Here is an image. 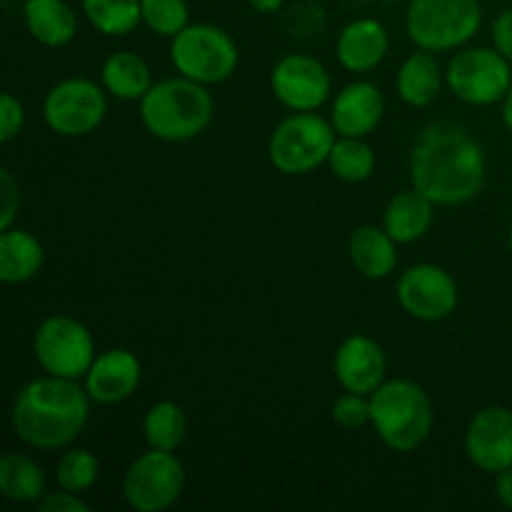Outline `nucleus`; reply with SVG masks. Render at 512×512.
I'll return each mask as SVG.
<instances>
[{
    "label": "nucleus",
    "mask_w": 512,
    "mask_h": 512,
    "mask_svg": "<svg viewBox=\"0 0 512 512\" xmlns=\"http://www.w3.org/2000/svg\"><path fill=\"white\" fill-rule=\"evenodd\" d=\"M488 175L485 150L455 123H430L410 150V183L440 208L465 205L480 195Z\"/></svg>",
    "instance_id": "obj_1"
},
{
    "label": "nucleus",
    "mask_w": 512,
    "mask_h": 512,
    "mask_svg": "<svg viewBox=\"0 0 512 512\" xmlns=\"http://www.w3.org/2000/svg\"><path fill=\"white\" fill-rule=\"evenodd\" d=\"M90 403L88 390L78 380L43 375L18 390L10 408V425L28 448L63 450L88 425Z\"/></svg>",
    "instance_id": "obj_2"
},
{
    "label": "nucleus",
    "mask_w": 512,
    "mask_h": 512,
    "mask_svg": "<svg viewBox=\"0 0 512 512\" xmlns=\"http://www.w3.org/2000/svg\"><path fill=\"white\" fill-rule=\"evenodd\" d=\"M215 103L208 85L183 78H165L140 100V120L153 138L165 143H188L205 133Z\"/></svg>",
    "instance_id": "obj_3"
},
{
    "label": "nucleus",
    "mask_w": 512,
    "mask_h": 512,
    "mask_svg": "<svg viewBox=\"0 0 512 512\" xmlns=\"http://www.w3.org/2000/svg\"><path fill=\"white\" fill-rule=\"evenodd\" d=\"M370 408L375 435L393 453H415L433 433L435 413L430 395L413 380H385L370 395Z\"/></svg>",
    "instance_id": "obj_4"
},
{
    "label": "nucleus",
    "mask_w": 512,
    "mask_h": 512,
    "mask_svg": "<svg viewBox=\"0 0 512 512\" xmlns=\"http://www.w3.org/2000/svg\"><path fill=\"white\" fill-rule=\"evenodd\" d=\"M483 25L480 0H408L405 30L415 48L430 53L460 50Z\"/></svg>",
    "instance_id": "obj_5"
},
{
    "label": "nucleus",
    "mask_w": 512,
    "mask_h": 512,
    "mask_svg": "<svg viewBox=\"0 0 512 512\" xmlns=\"http://www.w3.org/2000/svg\"><path fill=\"white\" fill-rule=\"evenodd\" d=\"M170 60L178 75L203 85H218L238 68V45L233 35L213 23H190L170 38Z\"/></svg>",
    "instance_id": "obj_6"
},
{
    "label": "nucleus",
    "mask_w": 512,
    "mask_h": 512,
    "mask_svg": "<svg viewBox=\"0 0 512 512\" xmlns=\"http://www.w3.org/2000/svg\"><path fill=\"white\" fill-rule=\"evenodd\" d=\"M338 133L333 123L318 113H293L273 130L268 140V158L283 175H308L333 150Z\"/></svg>",
    "instance_id": "obj_7"
},
{
    "label": "nucleus",
    "mask_w": 512,
    "mask_h": 512,
    "mask_svg": "<svg viewBox=\"0 0 512 512\" xmlns=\"http://www.w3.org/2000/svg\"><path fill=\"white\" fill-rule=\"evenodd\" d=\"M33 355L45 375L83 380L95 360L93 333L73 315H48L35 328Z\"/></svg>",
    "instance_id": "obj_8"
},
{
    "label": "nucleus",
    "mask_w": 512,
    "mask_h": 512,
    "mask_svg": "<svg viewBox=\"0 0 512 512\" xmlns=\"http://www.w3.org/2000/svg\"><path fill=\"white\" fill-rule=\"evenodd\" d=\"M185 490V465L170 450L138 455L123 475V498L135 512H165Z\"/></svg>",
    "instance_id": "obj_9"
},
{
    "label": "nucleus",
    "mask_w": 512,
    "mask_h": 512,
    "mask_svg": "<svg viewBox=\"0 0 512 512\" xmlns=\"http://www.w3.org/2000/svg\"><path fill=\"white\" fill-rule=\"evenodd\" d=\"M510 65L498 48H463L445 68V85L468 105L503 103L512 85Z\"/></svg>",
    "instance_id": "obj_10"
},
{
    "label": "nucleus",
    "mask_w": 512,
    "mask_h": 512,
    "mask_svg": "<svg viewBox=\"0 0 512 512\" xmlns=\"http://www.w3.org/2000/svg\"><path fill=\"white\" fill-rule=\"evenodd\" d=\"M108 115V90L88 78H65L45 93L43 118L60 138L95 133Z\"/></svg>",
    "instance_id": "obj_11"
},
{
    "label": "nucleus",
    "mask_w": 512,
    "mask_h": 512,
    "mask_svg": "<svg viewBox=\"0 0 512 512\" xmlns=\"http://www.w3.org/2000/svg\"><path fill=\"white\" fill-rule=\"evenodd\" d=\"M398 303L410 318L438 323L450 318L460 303L458 283L445 268L435 263L410 265L398 278Z\"/></svg>",
    "instance_id": "obj_12"
},
{
    "label": "nucleus",
    "mask_w": 512,
    "mask_h": 512,
    "mask_svg": "<svg viewBox=\"0 0 512 512\" xmlns=\"http://www.w3.org/2000/svg\"><path fill=\"white\" fill-rule=\"evenodd\" d=\"M270 90L283 108L293 113H315L328 103L333 80L328 68L313 55H283L270 70Z\"/></svg>",
    "instance_id": "obj_13"
},
{
    "label": "nucleus",
    "mask_w": 512,
    "mask_h": 512,
    "mask_svg": "<svg viewBox=\"0 0 512 512\" xmlns=\"http://www.w3.org/2000/svg\"><path fill=\"white\" fill-rule=\"evenodd\" d=\"M465 453L480 473L498 475L512 468V410L505 405L478 410L465 430Z\"/></svg>",
    "instance_id": "obj_14"
},
{
    "label": "nucleus",
    "mask_w": 512,
    "mask_h": 512,
    "mask_svg": "<svg viewBox=\"0 0 512 512\" xmlns=\"http://www.w3.org/2000/svg\"><path fill=\"white\" fill-rule=\"evenodd\" d=\"M143 383V363L128 348H110L95 355L83 385L98 405H120L133 398Z\"/></svg>",
    "instance_id": "obj_15"
},
{
    "label": "nucleus",
    "mask_w": 512,
    "mask_h": 512,
    "mask_svg": "<svg viewBox=\"0 0 512 512\" xmlns=\"http://www.w3.org/2000/svg\"><path fill=\"white\" fill-rule=\"evenodd\" d=\"M333 373L340 388L348 393L373 395L388 375L383 345L370 335H350L335 350Z\"/></svg>",
    "instance_id": "obj_16"
},
{
    "label": "nucleus",
    "mask_w": 512,
    "mask_h": 512,
    "mask_svg": "<svg viewBox=\"0 0 512 512\" xmlns=\"http://www.w3.org/2000/svg\"><path fill=\"white\" fill-rule=\"evenodd\" d=\"M385 113V98L378 85L368 80L350 83L335 95L330 108V123L335 133L348 138H365L380 125Z\"/></svg>",
    "instance_id": "obj_17"
},
{
    "label": "nucleus",
    "mask_w": 512,
    "mask_h": 512,
    "mask_svg": "<svg viewBox=\"0 0 512 512\" xmlns=\"http://www.w3.org/2000/svg\"><path fill=\"white\" fill-rule=\"evenodd\" d=\"M390 50V35L380 20L358 18L350 20L338 35V63L348 73H370L385 60Z\"/></svg>",
    "instance_id": "obj_18"
},
{
    "label": "nucleus",
    "mask_w": 512,
    "mask_h": 512,
    "mask_svg": "<svg viewBox=\"0 0 512 512\" xmlns=\"http://www.w3.org/2000/svg\"><path fill=\"white\" fill-rule=\"evenodd\" d=\"M435 208L438 205L425 198L420 190H400L385 205L383 228L388 230L390 238L398 245H410L423 238V235H428V230L433 228Z\"/></svg>",
    "instance_id": "obj_19"
},
{
    "label": "nucleus",
    "mask_w": 512,
    "mask_h": 512,
    "mask_svg": "<svg viewBox=\"0 0 512 512\" xmlns=\"http://www.w3.org/2000/svg\"><path fill=\"white\" fill-rule=\"evenodd\" d=\"M23 20L30 38L45 48H63L78 35V15L68 0H25Z\"/></svg>",
    "instance_id": "obj_20"
},
{
    "label": "nucleus",
    "mask_w": 512,
    "mask_h": 512,
    "mask_svg": "<svg viewBox=\"0 0 512 512\" xmlns=\"http://www.w3.org/2000/svg\"><path fill=\"white\" fill-rule=\"evenodd\" d=\"M353 268L368 280H383L398 268V243L383 225H360L348 243Z\"/></svg>",
    "instance_id": "obj_21"
},
{
    "label": "nucleus",
    "mask_w": 512,
    "mask_h": 512,
    "mask_svg": "<svg viewBox=\"0 0 512 512\" xmlns=\"http://www.w3.org/2000/svg\"><path fill=\"white\" fill-rule=\"evenodd\" d=\"M445 85V70L430 50H420L403 60L395 78V90L400 100L410 108H428L440 98Z\"/></svg>",
    "instance_id": "obj_22"
},
{
    "label": "nucleus",
    "mask_w": 512,
    "mask_h": 512,
    "mask_svg": "<svg viewBox=\"0 0 512 512\" xmlns=\"http://www.w3.org/2000/svg\"><path fill=\"white\" fill-rule=\"evenodd\" d=\"M45 248L23 228L0 230V280L5 285L30 283L43 270Z\"/></svg>",
    "instance_id": "obj_23"
},
{
    "label": "nucleus",
    "mask_w": 512,
    "mask_h": 512,
    "mask_svg": "<svg viewBox=\"0 0 512 512\" xmlns=\"http://www.w3.org/2000/svg\"><path fill=\"white\" fill-rule=\"evenodd\" d=\"M100 83L108 95L118 100H143L145 93L153 88V73L150 65L133 50H120L105 58L100 68Z\"/></svg>",
    "instance_id": "obj_24"
},
{
    "label": "nucleus",
    "mask_w": 512,
    "mask_h": 512,
    "mask_svg": "<svg viewBox=\"0 0 512 512\" xmlns=\"http://www.w3.org/2000/svg\"><path fill=\"white\" fill-rule=\"evenodd\" d=\"M0 495L10 503H40L45 495V473L30 455L5 453L0 458Z\"/></svg>",
    "instance_id": "obj_25"
},
{
    "label": "nucleus",
    "mask_w": 512,
    "mask_h": 512,
    "mask_svg": "<svg viewBox=\"0 0 512 512\" xmlns=\"http://www.w3.org/2000/svg\"><path fill=\"white\" fill-rule=\"evenodd\" d=\"M143 435L148 448L175 453L188 438V415L175 400H158L145 410Z\"/></svg>",
    "instance_id": "obj_26"
},
{
    "label": "nucleus",
    "mask_w": 512,
    "mask_h": 512,
    "mask_svg": "<svg viewBox=\"0 0 512 512\" xmlns=\"http://www.w3.org/2000/svg\"><path fill=\"white\" fill-rule=\"evenodd\" d=\"M80 8L85 20L110 38L130 35L143 23L140 0H80Z\"/></svg>",
    "instance_id": "obj_27"
},
{
    "label": "nucleus",
    "mask_w": 512,
    "mask_h": 512,
    "mask_svg": "<svg viewBox=\"0 0 512 512\" xmlns=\"http://www.w3.org/2000/svg\"><path fill=\"white\" fill-rule=\"evenodd\" d=\"M375 165H378V158L365 138L338 135L328 155V168L343 183H365L375 173Z\"/></svg>",
    "instance_id": "obj_28"
},
{
    "label": "nucleus",
    "mask_w": 512,
    "mask_h": 512,
    "mask_svg": "<svg viewBox=\"0 0 512 512\" xmlns=\"http://www.w3.org/2000/svg\"><path fill=\"white\" fill-rule=\"evenodd\" d=\"M100 478V460L88 448H68L55 463V483L70 493H88Z\"/></svg>",
    "instance_id": "obj_29"
},
{
    "label": "nucleus",
    "mask_w": 512,
    "mask_h": 512,
    "mask_svg": "<svg viewBox=\"0 0 512 512\" xmlns=\"http://www.w3.org/2000/svg\"><path fill=\"white\" fill-rule=\"evenodd\" d=\"M143 25L160 38H175L190 25L188 0H140Z\"/></svg>",
    "instance_id": "obj_30"
},
{
    "label": "nucleus",
    "mask_w": 512,
    "mask_h": 512,
    "mask_svg": "<svg viewBox=\"0 0 512 512\" xmlns=\"http://www.w3.org/2000/svg\"><path fill=\"white\" fill-rule=\"evenodd\" d=\"M330 418H333L335 425H340V428H345V430L365 428V425H370V420H373L370 395H358V393H348V390H345L340 398L333 400Z\"/></svg>",
    "instance_id": "obj_31"
},
{
    "label": "nucleus",
    "mask_w": 512,
    "mask_h": 512,
    "mask_svg": "<svg viewBox=\"0 0 512 512\" xmlns=\"http://www.w3.org/2000/svg\"><path fill=\"white\" fill-rule=\"evenodd\" d=\"M0 198H3V203H0V230L13 228L15 218L20 213V200L23 198H20L18 180L13 178V173L8 168L0 170Z\"/></svg>",
    "instance_id": "obj_32"
},
{
    "label": "nucleus",
    "mask_w": 512,
    "mask_h": 512,
    "mask_svg": "<svg viewBox=\"0 0 512 512\" xmlns=\"http://www.w3.org/2000/svg\"><path fill=\"white\" fill-rule=\"evenodd\" d=\"M25 125V108L13 93L3 95V105H0V140L3 143H13L20 135Z\"/></svg>",
    "instance_id": "obj_33"
},
{
    "label": "nucleus",
    "mask_w": 512,
    "mask_h": 512,
    "mask_svg": "<svg viewBox=\"0 0 512 512\" xmlns=\"http://www.w3.org/2000/svg\"><path fill=\"white\" fill-rule=\"evenodd\" d=\"M38 510L43 512H90V505L78 493L60 488L58 493H45L40 498Z\"/></svg>",
    "instance_id": "obj_34"
},
{
    "label": "nucleus",
    "mask_w": 512,
    "mask_h": 512,
    "mask_svg": "<svg viewBox=\"0 0 512 512\" xmlns=\"http://www.w3.org/2000/svg\"><path fill=\"white\" fill-rule=\"evenodd\" d=\"M493 45L512 63V8L493 20Z\"/></svg>",
    "instance_id": "obj_35"
},
{
    "label": "nucleus",
    "mask_w": 512,
    "mask_h": 512,
    "mask_svg": "<svg viewBox=\"0 0 512 512\" xmlns=\"http://www.w3.org/2000/svg\"><path fill=\"white\" fill-rule=\"evenodd\" d=\"M495 495L505 508L512 510V468L495 475Z\"/></svg>",
    "instance_id": "obj_36"
},
{
    "label": "nucleus",
    "mask_w": 512,
    "mask_h": 512,
    "mask_svg": "<svg viewBox=\"0 0 512 512\" xmlns=\"http://www.w3.org/2000/svg\"><path fill=\"white\" fill-rule=\"evenodd\" d=\"M248 5L255 10V13L273 15V13H278L280 8H283L285 0H248Z\"/></svg>",
    "instance_id": "obj_37"
},
{
    "label": "nucleus",
    "mask_w": 512,
    "mask_h": 512,
    "mask_svg": "<svg viewBox=\"0 0 512 512\" xmlns=\"http://www.w3.org/2000/svg\"><path fill=\"white\" fill-rule=\"evenodd\" d=\"M503 123H505V128H508L512 133V85H510L508 95H505V100H503Z\"/></svg>",
    "instance_id": "obj_38"
},
{
    "label": "nucleus",
    "mask_w": 512,
    "mask_h": 512,
    "mask_svg": "<svg viewBox=\"0 0 512 512\" xmlns=\"http://www.w3.org/2000/svg\"><path fill=\"white\" fill-rule=\"evenodd\" d=\"M508 245H510V255H512V228H510V238H508Z\"/></svg>",
    "instance_id": "obj_39"
}]
</instances>
